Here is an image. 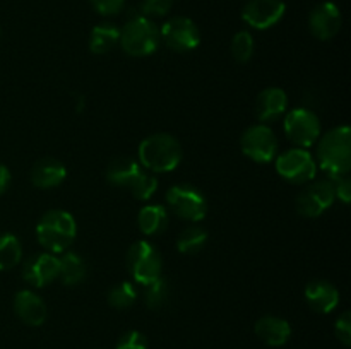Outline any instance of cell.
Returning <instances> with one entry per match:
<instances>
[{"mask_svg": "<svg viewBox=\"0 0 351 349\" xmlns=\"http://www.w3.org/2000/svg\"><path fill=\"white\" fill-rule=\"evenodd\" d=\"M331 180L332 188H335V194L343 204H350L351 201V180L346 174H335V177H328Z\"/></svg>", "mask_w": 351, "mask_h": 349, "instance_id": "obj_32", "label": "cell"}, {"mask_svg": "<svg viewBox=\"0 0 351 349\" xmlns=\"http://www.w3.org/2000/svg\"><path fill=\"white\" fill-rule=\"evenodd\" d=\"M328 177L346 174L351 168V130L348 125L336 127L324 133L317 144V161Z\"/></svg>", "mask_w": 351, "mask_h": 349, "instance_id": "obj_2", "label": "cell"}, {"mask_svg": "<svg viewBox=\"0 0 351 349\" xmlns=\"http://www.w3.org/2000/svg\"><path fill=\"white\" fill-rule=\"evenodd\" d=\"M99 16H115L125 5V0H89Z\"/></svg>", "mask_w": 351, "mask_h": 349, "instance_id": "obj_34", "label": "cell"}, {"mask_svg": "<svg viewBox=\"0 0 351 349\" xmlns=\"http://www.w3.org/2000/svg\"><path fill=\"white\" fill-rule=\"evenodd\" d=\"M65 177H67V170L55 157H43V159L36 161L29 173L31 183L41 190L58 187L65 180Z\"/></svg>", "mask_w": 351, "mask_h": 349, "instance_id": "obj_18", "label": "cell"}, {"mask_svg": "<svg viewBox=\"0 0 351 349\" xmlns=\"http://www.w3.org/2000/svg\"><path fill=\"white\" fill-rule=\"evenodd\" d=\"M143 166L132 157H117L106 168V180L115 187L130 188L137 181V178L143 174Z\"/></svg>", "mask_w": 351, "mask_h": 349, "instance_id": "obj_20", "label": "cell"}, {"mask_svg": "<svg viewBox=\"0 0 351 349\" xmlns=\"http://www.w3.org/2000/svg\"><path fill=\"white\" fill-rule=\"evenodd\" d=\"M23 259V246L19 238L10 233L0 235V270L14 269Z\"/></svg>", "mask_w": 351, "mask_h": 349, "instance_id": "obj_24", "label": "cell"}, {"mask_svg": "<svg viewBox=\"0 0 351 349\" xmlns=\"http://www.w3.org/2000/svg\"><path fill=\"white\" fill-rule=\"evenodd\" d=\"M305 301L317 313H331L339 303V291L329 281H311L305 286Z\"/></svg>", "mask_w": 351, "mask_h": 349, "instance_id": "obj_16", "label": "cell"}, {"mask_svg": "<svg viewBox=\"0 0 351 349\" xmlns=\"http://www.w3.org/2000/svg\"><path fill=\"white\" fill-rule=\"evenodd\" d=\"M285 133L297 147H311L321 139V122L312 109L295 108L285 116Z\"/></svg>", "mask_w": 351, "mask_h": 349, "instance_id": "obj_8", "label": "cell"}, {"mask_svg": "<svg viewBox=\"0 0 351 349\" xmlns=\"http://www.w3.org/2000/svg\"><path fill=\"white\" fill-rule=\"evenodd\" d=\"M141 166L153 173H168L180 164L184 151L180 142L170 133H153L139 144L137 149Z\"/></svg>", "mask_w": 351, "mask_h": 349, "instance_id": "obj_1", "label": "cell"}, {"mask_svg": "<svg viewBox=\"0 0 351 349\" xmlns=\"http://www.w3.org/2000/svg\"><path fill=\"white\" fill-rule=\"evenodd\" d=\"M173 7V0H141L139 3V14L141 16L147 17H163Z\"/></svg>", "mask_w": 351, "mask_h": 349, "instance_id": "obj_30", "label": "cell"}, {"mask_svg": "<svg viewBox=\"0 0 351 349\" xmlns=\"http://www.w3.org/2000/svg\"><path fill=\"white\" fill-rule=\"evenodd\" d=\"M120 27L113 23L96 24L89 34V50L95 55H103L112 51L119 44Z\"/></svg>", "mask_w": 351, "mask_h": 349, "instance_id": "obj_22", "label": "cell"}, {"mask_svg": "<svg viewBox=\"0 0 351 349\" xmlns=\"http://www.w3.org/2000/svg\"><path fill=\"white\" fill-rule=\"evenodd\" d=\"M127 269L132 274L134 281L147 286L153 281L160 279L163 260L160 252L147 242H136L127 250Z\"/></svg>", "mask_w": 351, "mask_h": 349, "instance_id": "obj_6", "label": "cell"}, {"mask_svg": "<svg viewBox=\"0 0 351 349\" xmlns=\"http://www.w3.org/2000/svg\"><path fill=\"white\" fill-rule=\"evenodd\" d=\"M144 303H146L147 308L151 310H158V308L163 307L168 301V293H170V287H168V283L160 277V279L153 281L151 284L144 286Z\"/></svg>", "mask_w": 351, "mask_h": 349, "instance_id": "obj_27", "label": "cell"}, {"mask_svg": "<svg viewBox=\"0 0 351 349\" xmlns=\"http://www.w3.org/2000/svg\"><path fill=\"white\" fill-rule=\"evenodd\" d=\"M335 332H336V337L339 339L343 346H351V315L350 311H343L339 315V318L336 320L335 324Z\"/></svg>", "mask_w": 351, "mask_h": 349, "instance_id": "obj_33", "label": "cell"}, {"mask_svg": "<svg viewBox=\"0 0 351 349\" xmlns=\"http://www.w3.org/2000/svg\"><path fill=\"white\" fill-rule=\"evenodd\" d=\"M160 27L144 16L130 17L120 29V47L129 57H147L160 47Z\"/></svg>", "mask_w": 351, "mask_h": 349, "instance_id": "obj_4", "label": "cell"}, {"mask_svg": "<svg viewBox=\"0 0 351 349\" xmlns=\"http://www.w3.org/2000/svg\"><path fill=\"white\" fill-rule=\"evenodd\" d=\"M10 185V171L5 164L0 163V195L9 188Z\"/></svg>", "mask_w": 351, "mask_h": 349, "instance_id": "obj_35", "label": "cell"}, {"mask_svg": "<svg viewBox=\"0 0 351 349\" xmlns=\"http://www.w3.org/2000/svg\"><path fill=\"white\" fill-rule=\"evenodd\" d=\"M242 153L256 163H271L278 154V139L266 123L249 127L240 139Z\"/></svg>", "mask_w": 351, "mask_h": 349, "instance_id": "obj_9", "label": "cell"}, {"mask_svg": "<svg viewBox=\"0 0 351 349\" xmlns=\"http://www.w3.org/2000/svg\"><path fill=\"white\" fill-rule=\"evenodd\" d=\"M129 190L132 192V195L137 198V201H149L158 190V178L154 177V174L146 173V171H144Z\"/></svg>", "mask_w": 351, "mask_h": 349, "instance_id": "obj_29", "label": "cell"}, {"mask_svg": "<svg viewBox=\"0 0 351 349\" xmlns=\"http://www.w3.org/2000/svg\"><path fill=\"white\" fill-rule=\"evenodd\" d=\"M335 201V188H332L331 180L326 178V180L314 181L312 185L305 187L304 190L297 195L295 205H297L298 214L304 216V218L314 219L319 218L324 211H328Z\"/></svg>", "mask_w": 351, "mask_h": 349, "instance_id": "obj_11", "label": "cell"}, {"mask_svg": "<svg viewBox=\"0 0 351 349\" xmlns=\"http://www.w3.org/2000/svg\"><path fill=\"white\" fill-rule=\"evenodd\" d=\"M170 222V214L163 205H144L137 216L139 229L146 236H154L163 233Z\"/></svg>", "mask_w": 351, "mask_h": 349, "instance_id": "obj_21", "label": "cell"}, {"mask_svg": "<svg viewBox=\"0 0 351 349\" xmlns=\"http://www.w3.org/2000/svg\"><path fill=\"white\" fill-rule=\"evenodd\" d=\"M276 171L283 180L293 185H304L314 180L317 173V163L307 149L293 147L276 157Z\"/></svg>", "mask_w": 351, "mask_h": 349, "instance_id": "obj_7", "label": "cell"}, {"mask_svg": "<svg viewBox=\"0 0 351 349\" xmlns=\"http://www.w3.org/2000/svg\"><path fill=\"white\" fill-rule=\"evenodd\" d=\"M86 272H88L86 270V262L77 253L67 252L60 259V272H58V277H60L65 286L72 287L81 284L84 281Z\"/></svg>", "mask_w": 351, "mask_h": 349, "instance_id": "obj_23", "label": "cell"}, {"mask_svg": "<svg viewBox=\"0 0 351 349\" xmlns=\"http://www.w3.org/2000/svg\"><path fill=\"white\" fill-rule=\"evenodd\" d=\"M160 38L170 50L191 51L201 43V31L189 17L175 16L161 26Z\"/></svg>", "mask_w": 351, "mask_h": 349, "instance_id": "obj_10", "label": "cell"}, {"mask_svg": "<svg viewBox=\"0 0 351 349\" xmlns=\"http://www.w3.org/2000/svg\"><path fill=\"white\" fill-rule=\"evenodd\" d=\"M60 272V259L51 253H40L33 255L24 262L23 277L31 286L45 287L53 283Z\"/></svg>", "mask_w": 351, "mask_h": 349, "instance_id": "obj_14", "label": "cell"}, {"mask_svg": "<svg viewBox=\"0 0 351 349\" xmlns=\"http://www.w3.org/2000/svg\"><path fill=\"white\" fill-rule=\"evenodd\" d=\"M0 33H2V31H0Z\"/></svg>", "mask_w": 351, "mask_h": 349, "instance_id": "obj_36", "label": "cell"}, {"mask_svg": "<svg viewBox=\"0 0 351 349\" xmlns=\"http://www.w3.org/2000/svg\"><path fill=\"white\" fill-rule=\"evenodd\" d=\"M136 300H137V289L134 287L132 283H129V281H123V283L115 284L108 293L110 307L117 308V310L129 308L130 305L136 303Z\"/></svg>", "mask_w": 351, "mask_h": 349, "instance_id": "obj_26", "label": "cell"}, {"mask_svg": "<svg viewBox=\"0 0 351 349\" xmlns=\"http://www.w3.org/2000/svg\"><path fill=\"white\" fill-rule=\"evenodd\" d=\"M343 24L341 10L335 2H322L312 9L308 16V29L317 40H332Z\"/></svg>", "mask_w": 351, "mask_h": 349, "instance_id": "obj_13", "label": "cell"}, {"mask_svg": "<svg viewBox=\"0 0 351 349\" xmlns=\"http://www.w3.org/2000/svg\"><path fill=\"white\" fill-rule=\"evenodd\" d=\"M256 335L267 346L280 348L288 342L291 335V327L285 318L274 315H264L254 325Z\"/></svg>", "mask_w": 351, "mask_h": 349, "instance_id": "obj_19", "label": "cell"}, {"mask_svg": "<svg viewBox=\"0 0 351 349\" xmlns=\"http://www.w3.org/2000/svg\"><path fill=\"white\" fill-rule=\"evenodd\" d=\"M14 311L17 318L29 327H40L48 313L45 301L29 289L17 291L14 296Z\"/></svg>", "mask_w": 351, "mask_h": 349, "instance_id": "obj_15", "label": "cell"}, {"mask_svg": "<svg viewBox=\"0 0 351 349\" xmlns=\"http://www.w3.org/2000/svg\"><path fill=\"white\" fill-rule=\"evenodd\" d=\"M287 12L283 0H249L242 10V19L254 29H269Z\"/></svg>", "mask_w": 351, "mask_h": 349, "instance_id": "obj_12", "label": "cell"}, {"mask_svg": "<svg viewBox=\"0 0 351 349\" xmlns=\"http://www.w3.org/2000/svg\"><path fill=\"white\" fill-rule=\"evenodd\" d=\"M117 349H147V339L143 332L129 331L119 339Z\"/></svg>", "mask_w": 351, "mask_h": 349, "instance_id": "obj_31", "label": "cell"}, {"mask_svg": "<svg viewBox=\"0 0 351 349\" xmlns=\"http://www.w3.org/2000/svg\"><path fill=\"white\" fill-rule=\"evenodd\" d=\"M288 96L281 88H266L256 98V115L263 123L276 122L287 113Z\"/></svg>", "mask_w": 351, "mask_h": 349, "instance_id": "obj_17", "label": "cell"}, {"mask_svg": "<svg viewBox=\"0 0 351 349\" xmlns=\"http://www.w3.org/2000/svg\"><path fill=\"white\" fill-rule=\"evenodd\" d=\"M77 235V224L71 212L51 209L45 212L36 224V238L51 253L65 252Z\"/></svg>", "mask_w": 351, "mask_h": 349, "instance_id": "obj_3", "label": "cell"}, {"mask_svg": "<svg viewBox=\"0 0 351 349\" xmlns=\"http://www.w3.org/2000/svg\"><path fill=\"white\" fill-rule=\"evenodd\" d=\"M167 204L171 209L175 216L185 221L197 222L206 218L208 212V201H206L204 194L194 185L189 183H178L168 188Z\"/></svg>", "mask_w": 351, "mask_h": 349, "instance_id": "obj_5", "label": "cell"}, {"mask_svg": "<svg viewBox=\"0 0 351 349\" xmlns=\"http://www.w3.org/2000/svg\"><path fill=\"white\" fill-rule=\"evenodd\" d=\"M254 47H256L254 36L249 31H239V33L233 36L232 44H230L233 58H235L239 64H245V62H249L250 58H252Z\"/></svg>", "mask_w": 351, "mask_h": 349, "instance_id": "obj_28", "label": "cell"}, {"mask_svg": "<svg viewBox=\"0 0 351 349\" xmlns=\"http://www.w3.org/2000/svg\"><path fill=\"white\" fill-rule=\"evenodd\" d=\"M208 243V231L201 226H189L182 229L177 238V248L182 253H197Z\"/></svg>", "mask_w": 351, "mask_h": 349, "instance_id": "obj_25", "label": "cell"}]
</instances>
